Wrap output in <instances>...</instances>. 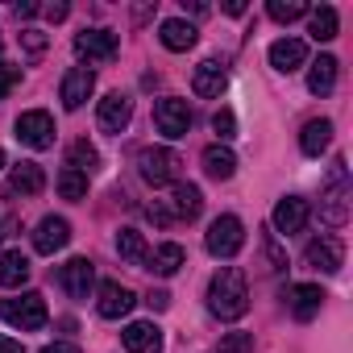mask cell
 <instances>
[{
	"instance_id": "6da1fadb",
	"label": "cell",
	"mask_w": 353,
	"mask_h": 353,
	"mask_svg": "<svg viewBox=\"0 0 353 353\" xmlns=\"http://www.w3.org/2000/svg\"><path fill=\"white\" fill-rule=\"evenodd\" d=\"M208 312L216 320H241L250 312V287L237 266H221L208 283Z\"/></svg>"
},
{
	"instance_id": "7a4b0ae2",
	"label": "cell",
	"mask_w": 353,
	"mask_h": 353,
	"mask_svg": "<svg viewBox=\"0 0 353 353\" xmlns=\"http://www.w3.org/2000/svg\"><path fill=\"white\" fill-rule=\"evenodd\" d=\"M320 216L328 225H345L349 221V170H345V158H336L332 170H328V188H324V200H320Z\"/></svg>"
},
{
	"instance_id": "3957f363",
	"label": "cell",
	"mask_w": 353,
	"mask_h": 353,
	"mask_svg": "<svg viewBox=\"0 0 353 353\" xmlns=\"http://www.w3.org/2000/svg\"><path fill=\"white\" fill-rule=\"evenodd\" d=\"M0 316H5L13 328L21 332H34L46 324V299L38 291H26V295H13V299H0Z\"/></svg>"
},
{
	"instance_id": "277c9868",
	"label": "cell",
	"mask_w": 353,
	"mask_h": 353,
	"mask_svg": "<svg viewBox=\"0 0 353 353\" xmlns=\"http://www.w3.org/2000/svg\"><path fill=\"white\" fill-rule=\"evenodd\" d=\"M179 166H183L179 154H174V150H162V145L137 154V174H141L150 188H166V183H174V179H179Z\"/></svg>"
},
{
	"instance_id": "5b68a950",
	"label": "cell",
	"mask_w": 353,
	"mask_h": 353,
	"mask_svg": "<svg viewBox=\"0 0 353 353\" xmlns=\"http://www.w3.org/2000/svg\"><path fill=\"white\" fill-rule=\"evenodd\" d=\"M204 245H208L212 258H233V254L245 245V225H241L237 216H216V221L208 225Z\"/></svg>"
},
{
	"instance_id": "8992f818",
	"label": "cell",
	"mask_w": 353,
	"mask_h": 353,
	"mask_svg": "<svg viewBox=\"0 0 353 353\" xmlns=\"http://www.w3.org/2000/svg\"><path fill=\"white\" fill-rule=\"evenodd\" d=\"M154 129H158L162 137H188V129H192V108H188V100H179V96L158 100V104H154Z\"/></svg>"
},
{
	"instance_id": "52a82bcc",
	"label": "cell",
	"mask_w": 353,
	"mask_h": 353,
	"mask_svg": "<svg viewBox=\"0 0 353 353\" xmlns=\"http://www.w3.org/2000/svg\"><path fill=\"white\" fill-rule=\"evenodd\" d=\"M17 141L30 145V150H50L54 145V121H50V112H42V108L21 112L17 117Z\"/></svg>"
},
{
	"instance_id": "ba28073f",
	"label": "cell",
	"mask_w": 353,
	"mask_h": 353,
	"mask_svg": "<svg viewBox=\"0 0 353 353\" xmlns=\"http://www.w3.org/2000/svg\"><path fill=\"white\" fill-rule=\"evenodd\" d=\"M117 34L112 30H83L75 34V54L88 59V63H112L117 59Z\"/></svg>"
},
{
	"instance_id": "9c48e42d",
	"label": "cell",
	"mask_w": 353,
	"mask_h": 353,
	"mask_svg": "<svg viewBox=\"0 0 353 353\" xmlns=\"http://www.w3.org/2000/svg\"><path fill=\"white\" fill-rule=\"evenodd\" d=\"M96 121H100L104 133H125L129 121H133V100L121 96V92H108V96L100 100V108H96Z\"/></svg>"
},
{
	"instance_id": "30bf717a",
	"label": "cell",
	"mask_w": 353,
	"mask_h": 353,
	"mask_svg": "<svg viewBox=\"0 0 353 353\" xmlns=\"http://www.w3.org/2000/svg\"><path fill=\"white\" fill-rule=\"evenodd\" d=\"M96 92V75H92V67H71L67 75H63V88H59V100H63V108H83V100Z\"/></svg>"
},
{
	"instance_id": "8fae6325",
	"label": "cell",
	"mask_w": 353,
	"mask_h": 353,
	"mask_svg": "<svg viewBox=\"0 0 353 353\" xmlns=\"http://www.w3.org/2000/svg\"><path fill=\"white\" fill-rule=\"evenodd\" d=\"M303 262H307L312 270L336 274V270H341V262H345V250H341V241H336V237H316V241H307Z\"/></svg>"
},
{
	"instance_id": "7c38bea8",
	"label": "cell",
	"mask_w": 353,
	"mask_h": 353,
	"mask_svg": "<svg viewBox=\"0 0 353 353\" xmlns=\"http://www.w3.org/2000/svg\"><path fill=\"white\" fill-rule=\"evenodd\" d=\"M59 283H63V291H67V295L88 299V291L96 287V266H92L88 258H71V262L59 270Z\"/></svg>"
},
{
	"instance_id": "4fadbf2b",
	"label": "cell",
	"mask_w": 353,
	"mask_h": 353,
	"mask_svg": "<svg viewBox=\"0 0 353 353\" xmlns=\"http://www.w3.org/2000/svg\"><path fill=\"white\" fill-rule=\"evenodd\" d=\"M287 307H291V316L295 320H312V316H320V307H324V291L316 287V283H295V287H287Z\"/></svg>"
},
{
	"instance_id": "5bb4252c",
	"label": "cell",
	"mask_w": 353,
	"mask_h": 353,
	"mask_svg": "<svg viewBox=\"0 0 353 353\" xmlns=\"http://www.w3.org/2000/svg\"><path fill=\"white\" fill-rule=\"evenodd\" d=\"M67 241H71V225L63 221V216H46L38 229H34V250L38 254H59V250H67Z\"/></svg>"
},
{
	"instance_id": "9a60e30c",
	"label": "cell",
	"mask_w": 353,
	"mask_h": 353,
	"mask_svg": "<svg viewBox=\"0 0 353 353\" xmlns=\"http://www.w3.org/2000/svg\"><path fill=\"white\" fill-rule=\"evenodd\" d=\"M133 303H137V295H133L129 287H121V283H112V279L100 283V303H96V307H100L104 320H121V316H129Z\"/></svg>"
},
{
	"instance_id": "2e32d148",
	"label": "cell",
	"mask_w": 353,
	"mask_h": 353,
	"mask_svg": "<svg viewBox=\"0 0 353 353\" xmlns=\"http://www.w3.org/2000/svg\"><path fill=\"white\" fill-rule=\"evenodd\" d=\"M307 216H312V208H307V200H299V196H283L279 204H274V229L279 233H299L303 225H307Z\"/></svg>"
},
{
	"instance_id": "e0dca14e",
	"label": "cell",
	"mask_w": 353,
	"mask_h": 353,
	"mask_svg": "<svg viewBox=\"0 0 353 353\" xmlns=\"http://www.w3.org/2000/svg\"><path fill=\"white\" fill-rule=\"evenodd\" d=\"M121 336H125L129 353H162V328L154 320H133Z\"/></svg>"
},
{
	"instance_id": "ac0fdd59",
	"label": "cell",
	"mask_w": 353,
	"mask_h": 353,
	"mask_svg": "<svg viewBox=\"0 0 353 353\" xmlns=\"http://www.w3.org/2000/svg\"><path fill=\"white\" fill-rule=\"evenodd\" d=\"M200 208H204V192L196 188V183H174V192H170V221H196L200 216Z\"/></svg>"
},
{
	"instance_id": "d6986e66",
	"label": "cell",
	"mask_w": 353,
	"mask_h": 353,
	"mask_svg": "<svg viewBox=\"0 0 353 353\" xmlns=\"http://www.w3.org/2000/svg\"><path fill=\"white\" fill-rule=\"evenodd\" d=\"M225 83H229V75H225V67H221L216 59H204V63L196 67V75H192V92L204 96V100H216V96L225 92Z\"/></svg>"
},
{
	"instance_id": "ffe728a7",
	"label": "cell",
	"mask_w": 353,
	"mask_h": 353,
	"mask_svg": "<svg viewBox=\"0 0 353 353\" xmlns=\"http://www.w3.org/2000/svg\"><path fill=\"white\" fill-rule=\"evenodd\" d=\"M303 63H307V46H303L299 38H279V42L270 46V67H274V71L291 75V71H299Z\"/></svg>"
},
{
	"instance_id": "44dd1931",
	"label": "cell",
	"mask_w": 353,
	"mask_h": 353,
	"mask_svg": "<svg viewBox=\"0 0 353 353\" xmlns=\"http://www.w3.org/2000/svg\"><path fill=\"white\" fill-rule=\"evenodd\" d=\"M46 188V174L38 162H17L9 174V196H38Z\"/></svg>"
},
{
	"instance_id": "7402d4cb",
	"label": "cell",
	"mask_w": 353,
	"mask_h": 353,
	"mask_svg": "<svg viewBox=\"0 0 353 353\" xmlns=\"http://www.w3.org/2000/svg\"><path fill=\"white\" fill-rule=\"evenodd\" d=\"M196 38H200L196 26H192V21H179V17H170V21L158 26V42H162L166 50H192Z\"/></svg>"
},
{
	"instance_id": "603a6c76",
	"label": "cell",
	"mask_w": 353,
	"mask_h": 353,
	"mask_svg": "<svg viewBox=\"0 0 353 353\" xmlns=\"http://www.w3.org/2000/svg\"><path fill=\"white\" fill-rule=\"evenodd\" d=\"M30 258L21 250H9V254H0V287H26L30 283Z\"/></svg>"
},
{
	"instance_id": "cb8c5ba5",
	"label": "cell",
	"mask_w": 353,
	"mask_h": 353,
	"mask_svg": "<svg viewBox=\"0 0 353 353\" xmlns=\"http://www.w3.org/2000/svg\"><path fill=\"white\" fill-rule=\"evenodd\" d=\"M336 59L332 54H320L316 63H312V71H307V92L312 96H328L332 88H336Z\"/></svg>"
},
{
	"instance_id": "d4e9b609",
	"label": "cell",
	"mask_w": 353,
	"mask_h": 353,
	"mask_svg": "<svg viewBox=\"0 0 353 353\" xmlns=\"http://www.w3.org/2000/svg\"><path fill=\"white\" fill-rule=\"evenodd\" d=\"M328 141H332V121H307L303 125V133H299V150L307 154V158H320L324 150H328Z\"/></svg>"
},
{
	"instance_id": "484cf974",
	"label": "cell",
	"mask_w": 353,
	"mask_h": 353,
	"mask_svg": "<svg viewBox=\"0 0 353 353\" xmlns=\"http://www.w3.org/2000/svg\"><path fill=\"white\" fill-rule=\"evenodd\" d=\"M117 254H121L129 266H145V262H150L145 237H141L137 229H121V233H117Z\"/></svg>"
},
{
	"instance_id": "4316f807",
	"label": "cell",
	"mask_w": 353,
	"mask_h": 353,
	"mask_svg": "<svg viewBox=\"0 0 353 353\" xmlns=\"http://www.w3.org/2000/svg\"><path fill=\"white\" fill-rule=\"evenodd\" d=\"M204 170L212 174V179H233V170H237V158L229 145H208L204 150Z\"/></svg>"
},
{
	"instance_id": "83f0119b",
	"label": "cell",
	"mask_w": 353,
	"mask_h": 353,
	"mask_svg": "<svg viewBox=\"0 0 353 353\" xmlns=\"http://www.w3.org/2000/svg\"><path fill=\"white\" fill-rule=\"evenodd\" d=\"M183 258H188V254H183V245L166 241V245H158V250H154V258H150V270H158V274H166V279H170L174 270L183 266Z\"/></svg>"
},
{
	"instance_id": "f1b7e54d",
	"label": "cell",
	"mask_w": 353,
	"mask_h": 353,
	"mask_svg": "<svg viewBox=\"0 0 353 353\" xmlns=\"http://www.w3.org/2000/svg\"><path fill=\"white\" fill-rule=\"evenodd\" d=\"M336 30H341V17H336V9H316L312 13V21H307V34L316 38V42H332L336 38Z\"/></svg>"
},
{
	"instance_id": "f546056e",
	"label": "cell",
	"mask_w": 353,
	"mask_h": 353,
	"mask_svg": "<svg viewBox=\"0 0 353 353\" xmlns=\"http://www.w3.org/2000/svg\"><path fill=\"white\" fill-rule=\"evenodd\" d=\"M67 166L71 170H79V174H92L96 166H100V154H96V145L92 141H71V150H67Z\"/></svg>"
},
{
	"instance_id": "4dcf8cb0",
	"label": "cell",
	"mask_w": 353,
	"mask_h": 353,
	"mask_svg": "<svg viewBox=\"0 0 353 353\" xmlns=\"http://www.w3.org/2000/svg\"><path fill=\"white\" fill-rule=\"evenodd\" d=\"M59 196H63V200H83V196H88V174L63 166V170H59Z\"/></svg>"
},
{
	"instance_id": "1f68e13d",
	"label": "cell",
	"mask_w": 353,
	"mask_h": 353,
	"mask_svg": "<svg viewBox=\"0 0 353 353\" xmlns=\"http://www.w3.org/2000/svg\"><path fill=\"white\" fill-rule=\"evenodd\" d=\"M266 13H270L274 21H299V17L307 13V5H303V0H270Z\"/></svg>"
},
{
	"instance_id": "d6a6232c",
	"label": "cell",
	"mask_w": 353,
	"mask_h": 353,
	"mask_svg": "<svg viewBox=\"0 0 353 353\" xmlns=\"http://www.w3.org/2000/svg\"><path fill=\"white\" fill-rule=\"evenodd\" d=\"M221 353H254V332H225Z\"/></svg>"
},
{
	"instance_id": "836d02e7",
	"label": "cell",
	"mask_w": 353,
	"mask_h": 353,
	"mask_svg": "<svg viewBox=\"0 0 353 353\" xmlns=\"http://www.w3.org/2000/svg\"><path fill=\"white\" fill-rule=\"evenodd\" d=\"M21 46H26L30 59H42V54H46V34H38V30H21Z\"/></svg>"
},
{
	"instance_id": "e575fe53",
	"label": "cell",
	"mask_w": 353,
	"mask_h": 353,
	"mask_svg": "<svg viewBox=\"0 0 353 353\" xmlns=\"http://www.w3.org/2000/svg\"><path fill=\"white\" fill-rule=\"evenodd\" d=\"M21 83V67H13V63H0V100H5L13 88Z\"/></svg>"
},
{
	"instance_id": "d590c367",
	"label": "cell",
	"mask_w": 353,
	"mask_h": 353,
	"mask_svg": "<svg viewBox=\"0 0 353 353\" xmlns=\"http://www.w3.org/2000/svg\"><path fill=\"white\" fill-rule=\"evenodd\" d=\"M212 129H216L221 137H237V117H233L229 108H221V112L212 117Z\"/></svg>"
},
{
	"instance_id": "8d00e7d4",
	"label": "cell",
	"mask_w": 353,
	"mask_h": 353,
	"mask_svg": "<svg viewBox=\"0 0 353 353\" xmlns=\"http://www.w3.org/2000/svg\"><path fill=\"white\" fill-rule=\"evenodd\" d=\"M266 254H270V270H283V266H287V258H283V250L274 245V237H266Z\"/></svg>"
},
{
	"instance_id": "74e56055",
	"label": "cell",
	"mask_w": 353,
	"mask_h": 353,
	"mask_svg": "<svg viewBox=\"0 0 353 353\" xmlns=\"http://www.w3.org/2000/svg\"><path fill=\"white\" fill-rule=\"evenodd\" d=\"M145 303H150L154 312H166V307H170V295H166V291H150V295H145Z\"/></svg>"
},
{
	"instance_id": "f35d334b",
	"label": "cell",
	"mask_w": 353,
	"mask_h": 353,
	"mask_svg": "<svg viewBox=\"0 0 353 353\" xmlns=\"http://www.w3.org/2000/svg\"><path fill=\"white\" fill-rule=\"evenodd\" d=\"M145 216H150L154 225H170V212H166L162 204H150V208H145Z\"/></svg>"
},
{
	"instance_id": "ab89813d",
	"label": "cell",
	"mask_w": 353,
	"mask_h": 353,
	"mask_svg": "<svg viewBox=\"0 0 353 353\" xmlns=\"http://www.w3.org/2000/svg\"><path fill=\"white\" fill-rule=\"evenodd\" d=\"M0 353H26V345H21V341H13V336H5V332H0Z\"/></svg>"
},
{
	"instance_id": "60d3db41",
	"label": "cell",
	"mask_w": 353,
	"mask_h": 353,
	"mask_svg": "<svg viewBox=\"0 0 353 353\" xmlns=\"http://www.w3.org/2000/svg\"><path fill=\"white\" fill-rule=\"evenodd\" d=\"M67 13H71L67 5H46V17H50V21H67Z\"/></svg>"
},
{
	"instance_id": "b9f144b4",
	"label": "cell",
	"mask_w": 353,
	"mask_h": 353,
	"mask_svg": "<svg viewBox=\"0 0 353 353\" xmlns=\"http://www.w3.org/2000/svg\"><path fill=\"white\" fill-rule=\"evenodd\" d=\"M225 13H229V17H241V13H245V0H229Z\"/></svg>"
},
{
	"instance_id": "7bdbcfd3",
	"label": "cell",
	"mask_w": 353,
	"mask_h": 353,
	"mask_svg": "<svg viewBox=\"0 0 353 353\" xmlns=\"http://www.w3.org/2000/svg\"><path fill=\"white\" fill-rule=\"evenodd\" d=\"M42 353H79V349H75V345H46Z\"/></svg>"
},
{
	"instance_id": "ee69618b",
	"label": "cell",
	"mask_w": 353,
	"mask_h": 353,
	"mask_svg": "<svg viewBox=\"0 0 353 353\" xmlns=\"http://www.w3.org/2000/svg\"><path fill=\"white\" fill-rule=\"evenodd\" d=\"M0 166H5V150H0Z\"/></svg>"
},
{
	"instance_id": "f6af8a7d",
	"label": "cell",
	"mask_w": 353,
	"mask_h": 353,
	"mask_svg": "<svg viewBox=\"0 0 353 353\" xmlns=\"http://www.w3.org/2000/svg\"><path fill=\"white\" fill-rule=\"evenodd\" d=\"M0 237H5V221H0Z\"/></svg>"
},
{
	"instance_id": "bcb514c9",
	"label": "cell",
	"mask_w": 353,
	"mask_h": 353,
	"mask_svg": "<svg viewBox=\"0 0 353 353\" xmlns=\"http://www.w3.org/2000/svg\"><path fill=\"white\" fill-rule=\"evenodd\" d=\"M0 50H5V38H0Z\"/></svg>"
}]
</instances>
